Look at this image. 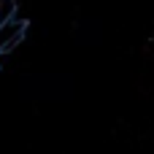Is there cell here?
Instances as JSON below:
<instances>
[{
    "mask_svg": "<svg viewBox=\"0 0 154 154\" xmlns=\"http://www.w3.org/2000/svg\"><path fill=\"white\" fill-rule=\"evenodd\" d=\"M24 30H27V24H24L22 19H8V22L0 24V57L8 54V51L24 38Z\"/></svg>",
    "mask_w": 154,
    "mask_h": 154,
    "instance_id": "obj_1",
    "label": "cell"
},
{
    "mask_svg": "<svg viewBox=\"0 0 154 154\" xmlns=\"http://www.w3.org/2000/svg\"><path fill=\"white\" fill-rule=\"evenodd\" d=\"M14 14H16V0H0V24L14 19Z\"/></svg>",
    "mask_w": 154,
    "mask_h": 154,
    "instance_id": "obj_2",
    "label": "cell"
}]
</instances>
